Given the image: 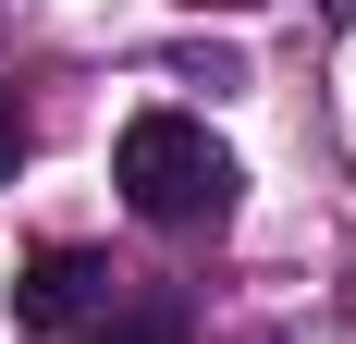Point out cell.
<instances>
[{"instance_id":"cell-5","label":"cell","mask_w":356,"mask_h":344,"mask_svg":"<svg viewBox=\"0 0 356 344\" xmlns=\"http://www.w3.org/2000/svg\"><path fill=\"white\" fill-rule=\"evenodd\" d=\"M332 13H356V0H332Z\"/></svg>"},{"instance_id":"cell-1","label":"cell","mask_w":356,"mask_h":344,"mask_svg":"<svg viewBox=\"0 0 356 344\" xmlns=\"http://www.w3.org/2000/svg\"><path fill=\"white\" fill-rule=\"evenodd\" d=\"M111 185H123V209L136 221H160V234H209V221H234V148L197 123V111H136L123 136H111Z\"/></svg>"},{"instance_id":"cell-3","label":"cell","mask_w":356,"mask_h":344,"mask_svg":"<svg viewBox=\"0 0 356 344\" xmlns=\"http://www.w3.org/2000/svg\"><path fill=\"white\" fill-rule=\"evenodd\" d=\"M86 344H184V308L160 295V283H136V295H123V308H111Z\"/></svg>"},{"instance_id":"cell-4","label":"cell","mask_w":356,"mask_h":344,"mask_svg":"<svg viewBox=\"0 0 356 344\" xmlns=\"http://www.w3.org/2000/svg\"><path fill=\"white\" fill-rule=\"evenodd\" d=\"M25 172V111H13V86H0V185Z\"/></svg>"},{"instance_id":"cell-2","label":"cell","mask_w":356,"mask_h":344,"mask_svg":"<svg viewBox=\"0 0 356 344\" xmlns=\"http://www.w3.org/2000/svg\"><path fill=\"white\" fill-rule=\"evenodd\" d=\"M123 295H136V271L111 246H37L25 271H13V332L25 344H86Z\"/></svg>"}]
</instances>
